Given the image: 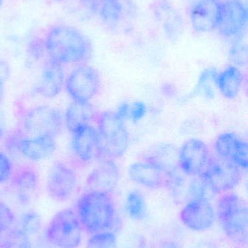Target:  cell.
I'll use <instances>...</instances> for the list:
<instances>
[{"mask_svg": "<svg viewBox=\"0 0 248 248\" xmlns=\"http://www.w3.org/2000/svg\"><path fill=\"white\" fill-rule=\"evenodd\" d=\"M43 41L48 58L62 65L83 62L91 54V45L87 38L68 25L51 26Z\"/></svg>", "mask_w": 248, "mask_h": 248, "instance_id": "cell-1", "label": "cell"}, {"mask_svg": "<svg viewBox=\"0 0 248 248\" xmlns=\"http://www.w3.org/2000/svg\"><path fill=\"white\" fill-rule=\"evenodd\" d=\"M75 212L83 230L90 234L109 231L115 226L116 211L110 194L87 191L77 201Z\"/></svg>", "mask_w": 248, "mask_h": 248, "instance_id": "cell-2", "label": "cell"}, {"mask_svg": "<svg viewBox=\"0 0 248 248\" xmlns=\"http://www.w3.org/2000/svg\"><path fill=\"white\" fill-rule=\"evenodd\" d=\"M218 221L226 235L234 243H248V208L246 201L237 194L226 192L217 203Z\"/></svg>", "mask_w": 248, "mask_h": 248, "instance_id": "cell-3", "label": "cell"}, {"mask_svg": "<svg viewBox=\"0 0 248 248\" xmlns=\"http://www.w3.org/2000/svg\"><path fill=\"white\" fill-rule=\"evenodd\" d=\"M96 122L101 144L102 157H122L129 144V137L124 121L113 112L105 111L98 114Z\"/></svg>", "mask_w": 248, "mask_h": 248, "instance_id": "cell-4", "label": "cell"}, {"mask_svg": "<svg viewBox=\"0 0 248 248\" xmlns=\"http://www.w3.org/2000/svg\"><path fill=\"white\" fill-rule=\"evenodd\" d=\"M83 227L75 211L70 208L58 211L45 230V237L57 248H77L83 237Z\"/></svg>", "mask_w": 248, "mask_h": 248, "instance_id": "cell-5", "label": "cell"}, {"mask_svg": "<svg viewBox=\"0 0 248 248\" xmlns=\"http://www.w3.org/2000/svg\"><path fill=\"white\" fill-rule=\"evenodd\" d=\"M64 125V114L61 110L49 106L29 109L21 119L22 130L29 137H55L61 132Z\"/></svg>", "mask_w": 248, "mask_h": 248, "instance_id": "cell-6", "label": "cell"}, {"mask_svg": "<svg viewBox=\"0 0 248 248\" xmlns=\"http://www.w3.org/2000/svg\"><path fill=\"white\" fill-rule=\"evenodd\" d=\"M200 176L213 193L224 194L238 185L242 173L240 168L235 164L215 155H211Z\"/></svg>", "mask_w": 248, "mask_h": 248, "instance_id": "cell-7", "label": "cell"}, {"mask_svg": "<svg viewBox=\"0 0 248 248\" xmlns=\"http://www.w3.org/2000/svg\"><path fill=\"white\" fill-rule=\"evenodd\" d=\"M64 86L73 102L90 103L100 90V77L93 67L78 65L68 74Z\"/></svg>", "mask_w": 248, "mask_h": 248, "instance_id": "cell-8", "label": "cell"}, {"mask_svg": "<svg viewBox=\"0 0 248 248\" xmlns=\"http://www.w3.org/2000/svg\"><path fill=\"white\" fill-rule=\"evenodd\" d=\"M78 185L75 171L63 161L55 162L47 178L48 195L57 202H66L74 195Z\"/></svg>", "mask_w": 248, "mask_h": 248, "instance_id": "cell-9", "label": "cell"}, {"mask_svg": "<svg viewBox=\"0 0 248 248\" xmlns=\"http://www.w3.org/2000/svg\"><path fill=\"white\" fill-rule=\"evenodd\" d=\"M137 13L133 0H100L99 4V14L102 20L114 30L131 29Z\"/></svg>", "mask_w": 248, "mask_h": 248, "instance_id": "cell-10", "label": "cell"}, {"mask_svg": "<svg viewBox=\"0 0 248 248\" xmlns=\"http://www.w3.org/2000/svg\"><path fill=\"white\" fill-rule=\"evenodd\" d=\"M211 154L208 145L202 140L191 139L179 150V167L189 176H200L208 166Z\"/></svg>", "mask_w": 248, "mask_h": 248, "instance_id": "cell-11", "label": "cell"}, {"mask_svg": "<svg viewBox=\"0 0 248 248\" xmlns=\"http://www.w3.org/2000/svg\"><path fill=\"white\" fill-rule=\"evenodd\" d=\"M215 218L214 207L206 198L189 201L180 213L183 225L195 232L206 231L212 227Z\"/></svg>", "mask_w": 248, "mask_h": 248, "instance_id": "cell-12", "label": "cell"}, {"mask_svg": "<svg viewBox=\"0 0 248 248\" xmlns=\"http://www.w3.org/2000/svg\"><path fill=\"white\" fill-rule=\"evenodd\" d=\"M248 9L240 0L222 2L221 20L218 26L220 34L227 38L242 36L248 23Z\"/></svg>", "mask_w": 248, "mask_h": 248, "instance_id": "cell-13", "label": "cell"}, {"mask_svg": "<svg viewBox=\"0 0 248 248\" xmlns=\"http://www.w3.org/2000/svg\"><path fill=\"white\" fill-rule=\"evenodd\" d=\"M222 1L220 0H198L191 7L189 17L194 30L199 33L218 29L221 20Z\"/></svg>", "mask_w": 248, "mask_h": 248, "instance_id": "cell-14", "label": "cell"}, {"mask_svg": "<svg viewBox=\"0 0 248 248\" xmlns=\"http://www.w3.org/2000/svg\"><path fill=\"white\" fill-rule=\"evenodd\" d=\"M166 186L176 201L186 203L192 200L205 198L208 189L200 176H189L181 169L168 178Z\"/></svg>", "mask_w": 248, "mask_h": 248, "instance_id": "cell-15", "label": "cell"}, {"mask_svg": "<svg viewBox=\"0 0 248 248\" xmlns=\"http://www.w3.org/2000/svg\"><path fill=\"white\" fill-rule=\"evenodd\" d=\"M215 155L235 164L240 169H248V145L234 133H224L217 137L214 144Z\"/></svg>", "mask_w": 248, "mask_h": 248, "instance_id": "cell-16", "label": "cell"}, {"mask_svg": "<svg viewBox=\"0 0 248 248\" xmlns=\"http://www.w3.org/2000/svg\"><path fill=\"white\" fill-rule=\"evenodd\" d=\"M72 134L71 147L77 158L87 162L102 157L101 144L96 128L91 125H83Z\"/></svg>", "mask_w": 248, "mask_h": 248, "instance_id": "cell-17", "label": "cell"}, {"mask_svg": "<svg viewBox=\"0 0 248 248\" xmlns=\"http://www.w3.org/2000/svg\"><path fill=\"white\" fill-rule=\"evenodd\" d=\"M153 16L170 40H176L184 29L182 16L167 0H157L151 7Z\"/></svg>", "mask_w": 248, "mask_h": 248, "instance_id": "cell-18", "label": "cell"}, {"mask_svg": "<svg viewBox=\"0 0 248 248\" xmlns=\"http://www.w3.org/2000/svg\"><path fill=\"white\" fill-rule=\"evenodd\" d=\"M65 81L63 65L48 58L42 66L36 93L45 98H53L62 91Z\"/></svg>", "mask_w": 248, "mask_h": 248, "instance_id": "cell-19", "label": "cell"}, {"mask_svg": "<svg viewBox=\"0 0 248 248\" xmlns=\"http://www.w3.org/2000/svg\"><path fill=\"white\" fill-rule=\"evenodd\" d=\"M119 180V170L112 160H103L89 174L86 181L88 191L112 193L116 189Z\"/></svg>", "mask_w": 248, "mask_h": 248, "instance_id": "cell-20", "label": "cell"}, {"mask_svg": "<svg viewBox=\"0 0 248 248\" xmlns=\"http://www.w3.org/2000/svg\"><path fill=\"white\" fill-rule=\"evenodd\" d=\"M128 174L132 182L151 189L166 186L168 181L167 175L159 166L144 158L131 164Z\"/></svg>", "mask_w": 248, "mask_h": 248, "instance_id": "cell-21", "label": "cell"}, {"mask_svg": "<svg viewBox=\"0 0 248 248\" xmlns=\"http://www.w3.org/2000/svg\"><path fill=\"white\" fill-rule=\"evenodd\" d=\"M16 145L19 153L32 161H39L49 157L56 150L55 137L52 136L20 139Z\"/></svg>", "mask_w": 248, "mask_h": 248, "instance_id": "cell-22", "label": "cell"}, {"mask_svg": "<svg viewBox=\"0 0 248 248\" xmlns=\"http://www.w3.org/2000/svg\"><path fill=\"white\" fill-rule=\"evenodd\" d=\"M12 183L20 203L29 205L39 189V174L36 169L26 166L13 174Z\"/></svg>", "mask_w": 248, "mask_h": 248, "instance_id": "cell-23", "label": "cell"}, {"mask_svg": "<svg viewBox=\"0 0 248 248\" xmlns=\"http://www.w3.org/2000/svg\"><path fill=\"white\" fill-rule=\"evenodd\" d=\"M179 153V149L173 144H159L149 150L144 158L159 166L169 178L180 170Z\"/></svg>", "mask_w": 248, "mask_h": 248, "instance_id": "cell-24", "label": "cell"}, {"mask_svg": "<svg viewBox=\"0 0 248 248\" xmlns=\"http://www.w3.org/2000/svg\"><path fill=\"white\" fill-rule=\"evenodd\" d=\"M98 113L90 103L73 102L66 109L64 124L71 133L83 125H90L97 119Z\"/></svg>", "mask_w": 248, "mask_h": 248, "instance_id": "cell-25", "label": "cell"}, {"mask_svg": "<svg viewBox=\"0 0 248 248\" xmlns=\"http://www.w3.org/2000/svg\"><path fill=\"white\" fill-rule=\"evenodd\" d=\"M214 78L218 90L224 97L233 100L238 95L243 82V75L238 68L229 65L215 74Z\"/></svg>", "mask_w": 248, "mask_h": 248, "instance_id": "cell-26", "label": "cell"}, {"mask_svg": "<svg viewBox=\"0 0 248 248\" xmlns=\"http://www.w3.org/2000/svg\"><path fill=\"white\" fill-rule=\"evenodd\" d=\"M0 248H33L30 237L21 229L11 228L0 237Z\"/></svg>", "mask_w": 248, "mask_h": 248, "instance_id": "cell-27", "label": "cell"}, {"mask_svg": "<svg viewBox=\"0 0 248 248\" xmlns=\"http://www.w3.org/2000/svg\"><path fill=\"white\" fill-rule=\"evenodd\" d=\"M126 211L130 218L135 221L144 219L147 215V203L142 194L132 191L126 199Z\"/></svg>", "mask_w": 248, "mask_h": 248, "instance_id": "cell-28", "label": "cell"}, {"mask_svg": "<svg viewBox=\"0 0 248 248\" xmlns=\"http://www.w3.org/2000/svg\"><path fill=\"white\" fill-rule=\"evenodd\" d=\"M86 248H117V239L112 232L95 233L87 240Z\"/></svg>", "mask_w": 248, "mask_h": 248, "instance_id": "cell-29", "label": "cell"}, {"mask_svg": "<svg viewBox=\"0 0 248 248\" xmlns=\"http://www.w3.org/2000/svg\"><path fill=\"white\" fill-rule=\"evenodd\" d=\"M42 227V218L34 211H28L22 216L20 228L28 235L39 232Z\"/></svg>", "mask_w": 248, "mask_h": 248, "instance_id": "cell-30", "label": "cell"}, {"mask_svg": "<svg viewBox=\"0 0 248 248\" xmlns=\"http://www.w3.org/2000/svg\"><path fill=\"white\" fill-rule=\"evenodd\" d=\"M15 216L10 208L0 202V236L13 228L15 223Z\"/></svg>", "mask_w": 248, "mask_h": 248, "instance_id": "cell-31", "label": "cell"}, {"mask_svg": "<svg viewBox=\"0 0 248 248\" xmlns=\"http://www.w3.org/2000/svg\"><path fill=\"white\" fill-rule=\"evenodd\" d=\"M230 59L236 65L244 66L248 62V49L246 45L240 42H236L235 45L230 50Z\"/></svg>", "mask_w": 248, "mask_h": 248, "instance_id": "cell-32", "label": "cell"}, {"mask_svg": "<svg viewBox=\"0 0 248 248\" xmlns=\"http://www.w3.org/2000/svg\"><path fill=\"white\" fill-rule=\"evenodd\" d=\"M13 167L7 155L0 152V184L7 182L13 176Z\"/></svg>", "mask_w": 248, "mask_h": 248, "instance_id": "cell-33", "label": "cell"}, {"mask_svg": "<svg viewBox=\"0 0 248 248\" xmlns=\"http://www.w3.org/2000/svg\"><path fill=\"white\" fill-rule=\"evenodd\" d=\"M45 52L44 41L33 39L29 44L28 47V56L31 61L33 62L39 61L41 58L43 57L44 52Z\"/></svg>", "mask_w": 248, "mask_h": 248, "instance_id": "cell-34", "label": "cell"}, {"mask_svg": "<svg viewBox=\"0 0 248 248\" xmlns=\"http://www.w3.org/2000/svg\"><path fill=\"white\" fill-rule=\"evenodd\" d=\"M147 113V108L144 103L141 101L135 102L132 106L130 107L129 119L137 123L143 119Z\"/></svg>", "mask_w": 248, "mask_h": 248, "instance_id": "cell-35", "label": "cell"}, {"mask_svg": "<svg viewBox=\"0 0 248 248\" xmlns=\"http://www.w3.org/2000/svg\"><path fill=\"white\" fill-rule=\"evenodd\" d=\"M130 107L131 106L128 103H122L118 108L117 111L116 113L118 117L120 118L122 120H125L126 119H129Z\"/></svg>", "mask_w": 248, "mask_h": 248, "instance_id": "cell-36", "label": "cell"}, {"mask_svg": "<svg viewBox=\"0 0 248 248\" xmlns=\"http://www.w3.org/2000/svg\"><path fill=\"white\" fill-rule=\"evenodd\" d=\"M5 81L0 77V105H1V102H2L3 97H4V83H5Z\"/></svg>", "mask_w": 248, "mask_h": 248, "instance_id": "cell-37", "label": "cell"}, {"mask_svg": "<svg viewBox=\"0 0 248 248\" xmlns=\"http://www.w3.org/2000/svg\"><path fill=\"white\" fill-rule=\"evenodd\" d=\"M3 1L4 0H0V9H1V5H2Z\"/></svg>", "mask_w": 248, "mask_h": 248, "instance_id": "cell-38", "label": "cell"}, {"mask_svg": "<svg viewBox=\"0 0 248 248\" xmlns=\"http://www.w3.org/2000/svg\"><path fill=\"white\" fill-rule=\"evenodd\" d=\"M53 1H61V0H53Z\"/></svg>", "mask_w": 248, "mask_h": 248, "instance_id": "cell-39", "label": "cell"}, {"mask_svg": "<svg viewBox=\"0 0 248 248\" xmlns=\"http://www.w3.org/2000/svg\"><path fill=\"white\" fill-rule=\"evenodd\" d=\"M0 237H1V236H0Z\"/></svg>", "mask_w": 248, "mask_h": 248, "instance_id": "cell-40", "label": "cell"}]
</instances>
